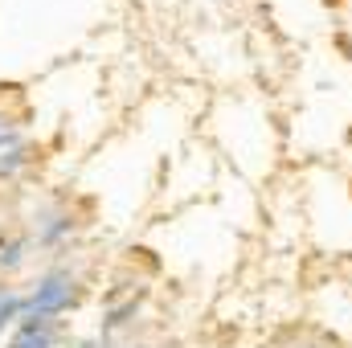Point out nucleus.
<instances>
[{"label": "nucleus", "mask_w": 352, "mask_h": 348, "mask_svg": "<svg viewBox=\"0 0 352 348\" xmlns=\"http://www.w3.org/2000/svg\"><path fill=\"white\" fill-rule=\"evenodd\" d=\"M74 299V283L66 279V274H50L41 287H37V295H33V312H58V307H66Z\"/></svg>", "instance_id": "nucleus-1"}, {"label": "nucleus", "mask_w": 352, "mask_h": 348, "mask_svg": "<svg viewBox=\"0 0 352 348\" xmlns=\"http://www.w3.org/2000/svg\"><path fill=\"white\" fill-rule=\"evenodd\" d=\"M12 348H54V328H50V320H29V324L16 332Z\"/></svg>", "instance_id": "nucleus-2"}, {"label": "nucleus", "mask_w": 352, "mask_h": 348, "mask_svg": "<svg viewBox=\"0 0 352 348\" xmlns=\"http://www.w3.org/2000/svg\"><path fill=\"white\" fill-rule=\"evenodd\" d=\"M16 307H21V299H16V295H8V291H0V320H8Z\"/></svg>", "instance_id": "nucleus-3"}, {"label": "nucleus", "mask_w": 352, "mask_h": 348, "mask_svg": "<svg viewBox=\"0 0 352 348\" xmlns=\"http://www.w3.org/2000/svg\"><path fill=\"white\" fill-rule=\"evenodd\" d=\"M0 140H4V119H0Z\"/></svg>", "instance_id": "nucleus-4"}]
</instances>
